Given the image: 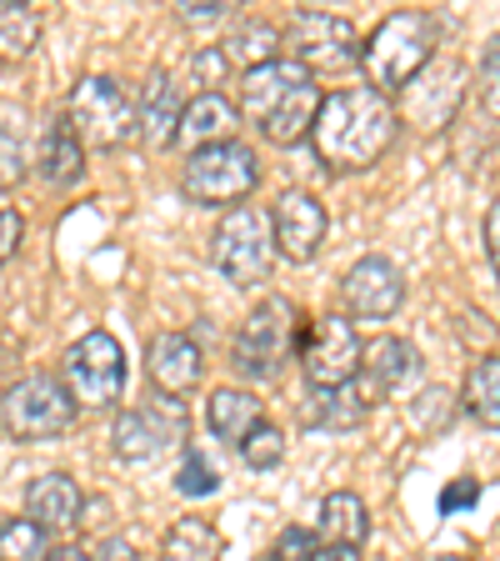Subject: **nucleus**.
Returning <instances> with one entry per match:
<instances>
[{
    "instance_id": "f257e3e1",
    "label": "nucleus",
    "mask_w": 500,
    "mask_h": 561,
    "mask_svg": "<svg viewBox=\"0 0 500 561\" xmlns=\"http://www.w3.org/2000/svg\"><path fill=\"white\" fill-rule=\"evenodd\" d=\"M396 105L385 101L375 85H340L321 101V116H315V130H311V151L315 161L326 165L336 175H350V171H371L391 140H396Z\"/></svg>"
},
{
    "instance_id": "f03ea898",
    "label": "nucleus",
    "mask_w": 500,
    "mask_h": 561,
    "mask_svg": "<svg viewBox=\"0 0 500 561\" xmlns=\"http://www.w3.org/2000/svg\"><path fill=\"white\" fill-rule=\"evenodd\" d=\"M321 101H326V95H321L315 76L305 66H295V60H286V56L241 76L245 126H256V136L270 140V146H280V151L311 140L315 116H321Z\"/></svg>"
},
{
    "instance_id": "7ed1b4c3",
    "label": "nucleus",
    "mask_w": 500,
    "mask_h": 561,
    "mask_svg": "<svg viewBox=\"0 0 500 561\" xmlns=\"http://www.w3.org/2000/svg\"><path fill=\"white\" fill-rule=\"evenodd\" d=\"M441 35H445V25H441V15H431V11H396V15H385V21L365 35V50H361L365 81H371L381 95L406 91L420 70L435 60Z\"/></svg>"
},
{
    "instance_id": "20e7f679",
    "label": "nucleus",
    "mask_w": 500,
    "mask_h": 561,
    "mask_svg": "<svg viewBox=\"0 0 500 561\" xmlns=\"http://www.w3.org/2000/svg\"><path fill=\"white\" fill-rule=\"evenodd\" d=\"M301 356V316H295V301L286 296H266L260 306H251L231 341V366L241 381H280L286 362Z\"/></svg>"
},
{
    "instance_id": "39448f33",
    "label": "nucleus",
    "mask_w": 500,
    "mask_h": 561,
    "mask_svg": "<svg viewBox=\"0 0 500 561\" xmlns=\"http://www.w3.org/2000/svg\"><path fill=\"white\" fill-rule=\"evenodd\" d=\"M66 116L91 151H120L126 140L140 136V101L116 76H85V81H75V91L66 101Z\"/></svg>"
},
{
    "instance_id": "423d86ee",
    "label": "nucleus",
    "mask_w": 500,
    "mask_h": 561,
    "mask_svg": "<svg viewBox=\"0 0 500 561\" xmlns=\"http://www.w3.org/2000/svg\"><path fill=\"white\" fill-rule=\"evenodd\" d=\"M260 186V156L256 146L245 140H225V146H206V151H190L181 165V191L200 206H245Z\"/></svg>"
},
{
    "instance_id": "0eeeda50",
    "label": "nucleus",
    "mask_w": 500,
    "mask_h": 561,
    "mask_svg": "<svg viewBox=\"0 0 500 561\" xmlns=\"http://www.w3.org/2000/svg\"><path fill=\"white\" fill-rule=\"evenodd\" d=\"M126 346H120L111 331H85L81 341H70L66 356H60V381L75 397L81 411H111L120 407V391H126Z\"/></svg>"
},
{
    "instance_id": "6e6552de",
    "label": "nucleus",
    "mask_w": 500,
    "mask_h": 561,
    "mask_svg": "<svg viewBox=\"0 0 500 561\" xmlns=\"http://www.w3.org/2000/svg\"><path fill=\"white\" fill-rule=\"evenodd\" d=\"M210 261L225 280L235 286H256L270 276L276 266V226H270V210L260 206H235L221 216L216 236H210Z\"/></svg>"
},
{
    "instance_id": "1a4fd4ad",
    "label": "nucleus",
    "mask_w": 500,
    "mask_h": 561,
    "mask_svg": "<svg viewBox=\"0 0 500 561\" xmlns=\"http://www.w3.org/2000/svg\"><path fill=\"white\" fill-rule=\"evenodd\" d=\"M70 421H75V397L60 376H21L0 397V426L15 442H50V436L70 432Z\"/></svg>"
},
{
    "instance_id": "9d476101",
    "label": "nucleus",
    "mask_w": 500,
    "mask_h": 561,
    "mask_svg": "<svg viewBox=\"0 0 500 561\" xmlns=\"http://www.w3.org/2000/svg\"><path fill=\"white\" fill-rule=\"evenodd\" d=\"M361 35L336 11H295L286 21V60L305 66L311 76H340L361 66Z\"/></svg>"
},
{
    "instance_id": "9b49d317",
    "label": "nucleus",
    "mask_w": 500,
    "mask_h": 561,
    "mask_svg": "<svg viewBox=\"0 0 500 561\" xmlns=\"http://www.w3.org/2000/svg\"><path fill=\"white\" fill-rule=\"evenodd\" d=\"M301 371L315 391L350 386L365 371V346L361 331L350 327V316H315L301 331Z\"/></svg>"
},
{
    "instance_id": "f8f14e48",
    "label": "nucleus",
    "mask_w": 500,
    "mask_h": 561,
    "mask_svg": "<svg viewBox=\"0 0 500 561\" xmlns=\"http://www.w3.org/2000/svg\"><path fill=\"white\" fill-rule=\"evenodd\" d=\"M190 432V416L175 397H155L146 407H126L111 426V451L120 461H155L161 451L181 446Z\"/></svg>"
},
{
    "instance_id": "ddd939ff",
    "label": "nucleus",
    "mask_w": 500,
    "mask_h": 561,
    "mask_svg": "<svg viewBox=\"0 0 500 561\" xmlns=\"http://www.w3.org/2000/svg\"><path fill=\"white\" fill-rule=\"evenodd\" d=\"M340 301L350 321H391L406 301V276L391 256H361L340 280Z\"/></svg>"
},
{
    "instance_id": "4468645a",
    "label": "nucleus",
    "mask_w": 500,
    "mask_h": 561,
    "mask_svg": "<svg viewBox=\"0 0 500 561\" xmlns=\"http://www.w3.org/2000/svg\"><path fill=\"white\" fill-rule=\"evenodd\" d=\"M270 226H276V256H286L291 266H311L321 256V245H326L330 216L321 206V196H311V191H280Z\"/></svg>"
},
{
    "instance_id": "2eb2a0df",
    "label": "nucleus",
    "mask_w": 500,
    "mask_h": 561,
    "mask_svg": "<svg viewBox=\"0 0 500 561\" xmlns=\"http://www.w3.org/2000/svg\"><path fill=\"white\" fill-rule=\"evenodd\" d=\"M461 91H466V66L461 60H431V66L420 70L416 81L406 85V116L416 121L420 130H435V126H445L451 121V111H455V101H461Z\"/></svg>"
},
{
    "instance_id": "dca6fc26",
    "label": "nucleus",
    "mask_w": 500,
    "mask_h": 561,
    "mask_svg": "<svg viewBox=\"0 0 500 561\" xmlns=\"http://www.w3.org/2000/svg\"><path fill=\"white\" fill-rule=\"evenodd\" d=\"M146 371H151V386L161 397L181 401L186 391L200 386L206 356H200V346L186 336V331H161V336H151V346H146Z\"/></svg>"
},
{
    "instance_id": "f3484780",
    "label": "nucleus",
    "mask_w": 500,
    "mask_h": 561,
    "mask_svg": "<svg viewBox=\"0 0 500 561\" xmlns=\"http://www.w3.org/2000/svg\"><path fill=\"white\" fill-rule=\"evenodd\" d=\"M181 116H186V101H181V85H175L171 70H151L146 85H140V146L146 151H165L181 140Z\"/></svg>"
},
{
    "instance_id": "a211bd4d",
    "label": "nucleus",
    "mask_w": 500,
    "mask_h": 561,
    "mask_svg": "<svg viewBox=\"0 0 500 561\" xmlns=\"http://www.w3.org/2000/svg\"><path fill=\"white\" fill-rule=\"evenodd\" d=\"M420 376H426V362L406 336H381L365 346V381L375 397H410Z\"/></svg>"
},
{
    "instance_id": "6ab92c4d",
    "label": "nucleus",
    "mask_w": 500,
    "mask_h": 561,
    "mask_svg": "<svg viewBox=\"0 0 500 561\" xmlns=\"http://www.w3.org/2000/svg\"><path fill=\"white\" fill-rule=\"evenodd\" d=\"M85 512V491L70 471H40V477L25 486V516L40 522L46 531H70Z\"/></svg>"
},
{
    "instance_id": "aec40b11",
    "label": "nucleus",
    "mask_w": 500,
    "mask_h": 561,
    "mask_svg": "<svg viewBox=\"0 0 500 561\" xmlns=\"http://www.w3.org/2000/svg\"><path fill=\"white\" fill-rule=\"evenodd\" d=\"M375 401L371 381H350V386H330V391H315L301 401V421L311 432H356L365 421V407Z\"/></svg>"
},
{
    "instance_id": "412c9836",
    "label": "nucleus",
    "mask_w": 500,
    "mask_h": 561,
    "mask_svg": "<svg viewBox=\"0 0 500 561\" xmlns=\"http://www.w3.org/2000/svg\"><path fill=\"white\" fill-rule=\"evenodd\" d=\"M206 426L241 451V446L266 426V407H260V397L245 391V386H216L206 401Z\"/></svg>"
},
{
    "instance_id": "4be33fe9",
    "label": "nucleus",
    "mask_w": 500,
    "mask_h": 561,
    "mask_svg": "<svg viewBox=\"0 0 500 561\" xmlns=\"http://www.w3.org/2000/svg\"><path fill=\"white\" fill-rule=\"evenodd\" d=\"M35 175L56 191L75 186V181L85 175V140L75 136L70 116H56L46 126V140H40V151H35Z\"/></svg>"
},
{
    "instance_id": "5701e85b",
    "label": "nucleus",
    "mask_w": 500,
    "mask_h": 561,
    "mask_svg": "<svg viewBox=\"0 0 500 561\" xmlns=\"http://www.w3.org/2000/svg\"><path fill=\"white\" fill-rule=\"evenodd\" d=\"M241 130V111L225 101L221 91H200L196 101H186V116H181V140L190 151H206V146H225Z\"/></svg>"
},
{
    "instance_id": "b1692460",
    "label": "nucleus",
    "mask_w": 500,
    "mask_h": 561,
    "mask_svg": "<svg viewBox=\"0 0 500 561\" xmlns=\"http://www.w3.org/2000/svg\"><path fill=\"white\" fill-rule=\"evenodd\" d=\"M221 50H225V60L241 66V76H245V70H260V66H270V60L286 56V31L270 25V21H260V15H241V25L225 35Z\"/></svg>"
},
{
    "instance_id": "393cba45",
    "label": "nucleus",
    "mask_w": 500,
    "mask_h": 561,
    "mask_svg": "<svg viewBox=\"0 0 500 561\" xmlns=\"http://www.w3.org/2000/svg\"><path fill=\"white\" fill-rule=\"evenodd\" d=\"M321 537L326 547H365L371 537V506L356 491H330L321 502Z\"/></svg>"
},
{
    "instance_id": "a878e982",
    "label": "nucleus",
    "mask_w": 500,
    "mask_h": 561,
    "mask_svg": "<svg viewBox=\"0 0 500 561\" xmlns=\"http://www.w3.org/2000/svg\"><path fill=\"white\" fill-rule=\"evenodd\" d=\"M461 407H466L470 421L500 432V356H480L466 371V386H461Z\"/></svg>"
},
{
    "instance_id": "bb28decb",
    "label": "nucleus",
    "mask_w": 500,
    "mask_h": 561,
    "mask_svg": "<svg viewBox=\"0 0 500 561\" xmlns=\"http://www.w3.org/2000/svg\"><path fill=\"white\" fill-rule=\"evenodd\" d=\"M221 531L206 516H181L161 541V561H221Z\"/></svg>"
},
{
    "instance_id": "cd10ccee",
    "label": "nucleus",
    "mask_w": 500,
    "mask_h": 561,
    "mask_svg": "<svg viewBox=\"0 0 500 561\" xmlns=\"http://www.w3.org/2000/svg\"><path fill=\"white\" fill-rule=\"evenodd\" d=\"M35 46H40V11L25 0H5L0 5V60L21 66V60H31Z\"/></svg>"
},
{
    "instance_id": "c85d7f7f",
    "label": "nucleus",
    "mask_w": 500,
    "mask_h": 561,
    "mask_svg": "<svg viewBox=\"0 0 500 561\" xmlns=\"http://www.w3.org/2000/svg\"><path fill=\"white\" fill-rule=\"evenodd\" d=\"M50 531L31 516H11L0 522V561H50Z\"/></svg>"
},
{
    "instance_id": "c756f323",
    "label": "nucleus",
    "mask_w": 500,
    "mask_h": 561,
    "mask_svg": "<svg viewBox=\"0 0 500 561\" xmlns=\"http://www.w3.org/2000/svg\"><path fill=\"white\" fill-rule=\"evenodd\" d=\"M175 491H181V496H210V491H221V471L210 467V456L200 451V446H186L181 467H175Z\"/></svg>"
},
{
    "instance_id": "7c9ffc66",
    "label": "nucleus",
    "mask_w": 500,
    "mask_h": 561,
    "mask_svg": "<svg viewBox=\"0 0 500 561\" xmlns=\"http://www.w3.org/2000/svg\"><path fill=\"white\" fill-rule=\"evenodd\" d=\"M25 175V126L15 111H0V186H15Z\"/></svg>"
},
{
    "instance_id": "2f4dec72",
    "label": "nucleus",
    "mask_w": 500,
    "mask_h": 561,
    "mask_svg": "<svg viewBox=\"0 0 500 561\" xmlns=\"http://www.w3.org/2000/svg\"><path fill=\"white\" fill-rule=\"evenodd\" d=\"M241 461L251 471H276L280 461H286V436H280V426H270V421H266V426H260V432L241 446Z\"/></svg>"
},
{
    "instance_id": "473e14b6",
    "label": "nucleus",
    "mask_w": 500,
    "mask_h": 561,
    "mask_svg": "<svg viewBox=\"0 0 500 561\" xmlns=\"http://www.w3.org/2000/svg\"><path fill=\"white\" fill-rule=\"evenodd\" d=\"M476 95H480V111H486L490 121H500V35L486 46V56H480Z\"/></svg>"
},
{
    "instance_id": "72a5a7b5",
    "label": "nucleus",
    "mask_w": 500,
    "mask_h": 561,
    "mask_svg": "<svg viewBox=\"0 0 500 561\" xmlns=\"http://www.w3.org/2000/svg\"><path fill=\"white\" fill-rule=\"evenodd\" d=\"M326 547V541L315 537L311 526H280L276 547H270L266 561H315V551Z\"/></svg>"
},
{
    "instance_id": "f704fd0d",
    "label": "nucleus",
    "mask_w": 500,
    "mask_h": 561,
    "mask_svg": "<svg viewBox=\"0 0 500 561\" xmlns=\"http://www.w3.org/2000/svg\"><path fill=\"white\" fill-rule=\"evenodd\" d=\"M190 70H196V81L206 85V91H216V85H221V76L231 70V60H225L221 46H200L196 56H190Z\"/></svg>"
},
{
    "instance_id": "c9c22d12",
    "label": "nucleus",
    "mask_w": 500,
    "mask_h": 561,
    "mask_svg": "<svg viewBox=\"0 0 500 561\" xmlns=\"http://www.w3.org/2000/svg\"><path fill=\"white\" fill-rule=\"evenodd\" d=\"M21 231H25V221H21V210H11V206H0V266L15 256V245H21Z\"/></svg>"
},
{
    "instance_id": "e433bc0d",
    "label": "nucleus",
    "mask_w": 500,
    "mask_h": 561,
    "mask_svg": "<svg viewBox=\"0 0 500 561\" xmlns=\"http://www.w3.org/2000/svg\"><path fill=\"white\" fill-rule=\"evenodd\" d=\"M181 21H186V25H216V21H231V5H225V0H206V5L186 0V5H181Z\"/></svg>"
},
{
    "instance_id": "4c0bfd02",
    "label": "nucleus",
    "mask_w": 500,
    "mask_h": 561,
    "mask_svg": "<svg viewBox=\"0 0 500 561\" xmlns=\"http://www.w3.org/2000/svg\"><path fill=\"white\" fill-rule=\"evenodd\" d=\"M480 236H486V256H490V271L500 276V196L490 201L486 221H480Z\"/></svg>"
},
{
    "instance_id": "58836bf2",
    "label": "nucleus",
    "mask_w": 500,
    "mask_h": 561,
    "mask_svg": "<svg viewBox=\"0 0 500 561\" xmlns=\"http://www.w3.org/2000/svg\"><path fill=\"white\" fill-rule=\"evenodd\" d=\"M91 557L95 561H140V551H136V541H130V537H105Z\"/></svg>"
},
{
    "instance_id": "ea45409f",
    "label": "nucleus",
    "mask_w": 500,
    "mask_h": 561,
    "mask_svg": "<svg viewBox=\"0 0 500 561\" xmlns=\"http://www.w3.org/2000/svg\"><path fill=\"white\" fill-rule=\"evenodd\" d=\"M476 496H480V486H476V481H455V486L441 496V512H455V506H470V502H476Z\"/></svg>"
},
{
    "instance_id": "a19ab883",
    "label": "nucleus",
    "mask_w": 500,
    "mask_h": 561,
    "mask_svg": "<svg viewBox=\"0 0 500 561\" xmlns=\"http://www.w3.org/2000/svg\"><path fill=\"white\" fill-rule=\"evenodd\" d=\"M315 561H361V547H321Z\"/></svg>"
},
{
    "instance_id": "79ce46f5",
    "label": "nucleus",
    "mask_w": 500,
    "mask_h": 561,
    "mask_svg": "<svg viewBox=\"0 0 500 561\" xmlns=\"http://www.w3.org/2000/svg\"><path fill=\"white\" fill-rule=\"evenodd\" d=\"M50 561H95V557L85 547H56L50 551Z\"/></svg>"
},
{
    "instance_id": "37998d69",
    "label": "nucleus",
    "mask_w": 500,
    "mask_h": 561,
    "mask_svg": "<svg viewBox=\"0 0 500 561\" xmlns=\"http://www.w3.org/2000/svg\"><path fill=\"white\" fill-rule=\"evenodd\" d=\"M435 561H466V557H435Z\"/></svg>"
}]
</instances>
